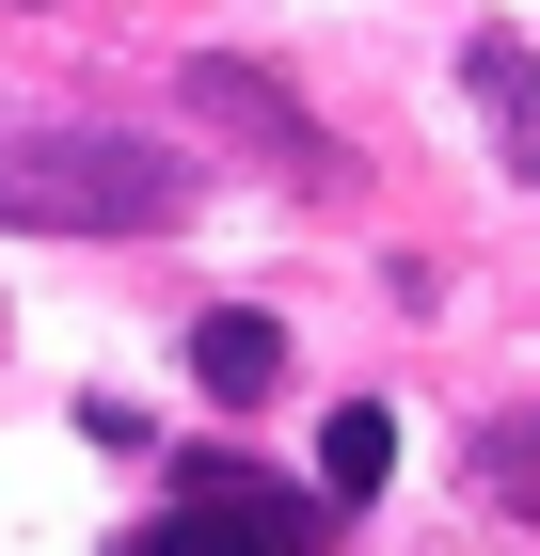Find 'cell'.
<instances>
[{
	"label": "cell",
	"instance_id": "7a4b0ae2",
	"mask_svg": "<svg viewBox=\"0 0 540 556\" xmlns=\"http://www.w3.org/2000/svg\"><path fill=\"white\" fill-rule=\"evenodd\" d=\"M127 556H318V493H271V477H239V462H191L175 509Z\"/></svg>",
	"mask_w": 540,
	"mask_h": 556
},
{
	"label": "cell",
	"instance_id": "6da1fadb",
	"mask_svg": "<svg viewBox=\"0 0 540 556\" xmlns=\"http://www.w3.org/2000/svg\"><path fill=\"white\" fill-rule=\"evenodd\" d=\"M0 223L143 239V223H191V160L160 128H96V112H0Z\"/></svg>",
	"mask_w": 540,
	"mask_h": 556
},
{
	"label": "cell",
	"instance_id": "5b68a950",
	"mask_svg": "<svg viewBox=\"0 0 540 556\" xmlns=\"http://www.w3.org/2000/svg\"><path fill=\"white\" fill-rule=\"evenodd\" d=\"M318 477H334V493H350V509H366L381 477H398V414H381V397H350V414L318 429Z\"/></svg>",
	"mask_w": 540,
	"mask_h": 556
},
{
	"label": "cell",
	"instance_id": "277c9868",
	"mask_svg": "<svg viewBox=\"0 0 540 556\" xmlns=\"http://www.w3.org/2000/svg\"><path fill=\"white\" fill-rule=\"evenodd\" d=\"M191 382L208 397H271L287 382V334H271L254 302H223V318H191Z\"/></svg>",
	"mask_w": 540,
	"mask_h": 556
},
{
	"label": "cell",
	"instance_id": "3957f363",
	"mask_svg": "<svg viewBox=\"0 0 540 556\" xmlns=\"http://www.w3.org/2000/svg\"><path fill=\"white\" fill-rule=\"evenodd\" d=\"M461 80H477V128H493V160L540 191V48H508V33H477L461 48Z\"/></svg>",
	"mask_w": 540,
	"mask_h": 556
},
{
	"label": "cell",
	"instance_id": "8992f818",
	"mask_svg": "<svg viewBox=\"0 0 540 556\" xmlns=\"http://www.w3.org/2000/svg\"><path fill=\"white\" fill-rule=\"evenodd\" d=\"M477 493H493V509H525V525H540V414H525V429H508V414L477 429Z\"/></svg>",
	"mask_w": 540,
	"mask_h": 556
}]
</instances>
